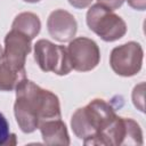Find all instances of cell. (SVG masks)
Listing matches in <instances>:
<instances>
[{
    "label": "cell",
    "instance_id": "6da1fadb",
    "mask_svg": "<svg viewBox=\"0 0 146 146\" xmlns=\"http://www.w3.org/2000/svg\"><path fill=\"white\" fill-rule=\"evenodd\" d=\"M14 114L19 129L31 133L52 119H60V104L58 97L33 81L24 79L16 87Z\"/></svg>",
    "mask_w": 146,
    "mask_h": 146
},
{
    "label": "cell",
    "instance_id": "7a4b0ae2",
    "mask_svg": "<svg viewBox=\"0 0 146 146\" xmlns=\"http://www.w3.org/2000/svg\"><path fill=\"white\" fill-rule=\"evenodd\" d=\"M115 108L100 98L92 99L86 106L78 108L71 119L74 135L84 145H99V140L116 119Z\"/></svg>",
    "mask_w": 146,
    "mask_h": 146
},
{
    "label": "cell",
    "instance_id": "3957f363",
    "mask_svg": "<svg viewBox=\"0 0 146 146\" xmlns=\"http://www.w3.org/2000/svg\"><path fill=\"white\" fill-rule=\"evenodd\" d=\"M86 21L88 27L106 42L116 41L127 33L125 22L100 3H95L88 9Z\"/></svg>",
    "mask_w": 146,
    "mask_h": 146
},
{
    "label": "cell",
    "instance_id": "277c9868",
    "mask_svg": "<svg viewBox=\"0 0 146 146\" xmlns=\"http://www.w3.org/2000/svg\"><path fill=\"white\" fill-rule=\"evenodd\" d=\"M34 59L43 72L66 75L72 71L67 48L55 44L49 40L40 39L34 44Z\"/></svg>",
    "mask_w": 146,
    "mask_h": 146
},
{
    "label": "cell",
    "instance_id": "5b68a950",
    "mask_svg": "<svg viewBox=\"0 0 146 146\" xmlns=\"http://www.w3.org/2000/svg\"><path fill=\"white\" fill-rule=\"evenodd\" d=\"M144 51L138 42L129 41L113 48L110 55V65L114 73L121 76H133L143 65Z\"/></svg>",
    "mask_w": 146,
    "mask_h": 146
},
{
    "label": "cell",
    "instance_id": "8992f818",
    "mask_svg": "<svg viewBox=\"0 0 146 146\" xmlns=\"http://www.w3.org/2000/svg\"><path fill=\"white\" fill-rule=\"evenodd\" d=\"M99 145H143V131L135 120L116 116L112 125L100 138Z\"/></svg>",
    "mask_w": 146,
    "mask_h": 146
},
{
    "label": "cell",
    "instance_id": "52a82bcc",
    "mask_svg": "<svg viewBox=\"0 0 146 146\" xmlns=\"http://www.w3.org/2000/svg\"><path fill=\"white\" fill-rule=\"evenodd\" d=\"M72 70L88 72L94 70L100 62V50L98 44L84 36L72 39L67 47Z\"/></svg>",
    "mask_w": 146,
    "mask_h": 146
},
{
    "label": "cell",
    "instance_id": "ba28073f",
    "mask_svg": "<svg viewBox=\"0 0 146 146\" xmlns=\"http://www.w3.org/2000/svg\"><path fill=\"white\" fill-rule=\"evenodd\" d=\"M32 39L26 34L17 31L10 30L5 36V49L2 58L17 70L25 68L26 56L32 49Z\"/></svg>",
    "mask_w": 146,
    "mask_h": 146
},
{
    "label": "cell",
    "instance_id": "9c48e42d",
    "mask_svg": "<svg viewBox=\"0 0 146 146\" xmlns=\"http://www.w3.org/2000/svg\"><path fill=\"white\" fill-rule=\"evenodd\" d=\"M47 29L52 39L58 42H70L78 31V23L74 16L64 9L51 11L47 19Z\"/></svg>",
    "mask_w": 146,
    "mask_h": 146
},
{
    "label": "cell",
    "instance_id": "30bf717a",
    "mask_svg": "<svg viewBox=\"0 0 146 146\" xmlns=\"http://www.w3.org/2000/svg\"><path fill=\"white\" fill-rule=\"evenodd\" d=\"M43 143L47 145H70V136L66 124L60 119H52L39 127Z\"/></svg>",
    "mask_w": 146,
    "mask_h": 146
},
{
    "label": "cell",
    "instance_id": "8fae6325",
    "mask_svg": "<svg viewBox=\"0 0 146 146\" xmlns=\"http://www.w3.org/2000/svg\"><path fill=\"white\" fill-rule=\"evenodd\" d=\"M26 79V71L17 70L7 63L3 58L0 59V91H11Z\"/></svg>",
    "mask_w": 146,
    "mask_h": 146
},
{
    "label": "cell",
    "instance_id": "7c38bea8",
    "mask_svg": "<svg viewBox=\"0 0 146 146\" xmlns=\"http://www.w3.org/2000/svg\"><path fill=\"white\" fill-rule=\"evenodd\" d=\"M11 29L26 34L29 38L33 40L41 30V22L40 18L34 13L24 11L15 17L11 24Z\"/></svg>",
    "mask_w": 146,
    "mask_h": 146
},
{
    "label": "cell",
    "instance_id": "4fadbf2b",
    "mask_svg": "<svg viewBox=\"0 0 146 146\" xmlns=\"http://www.w3.org/2000/svg\"><path fill=\"white\" fill-rule=\"evenodd\" d=\"M16 143V135L10 132L9 123L5 115L0 112V146H14Z\"/></svg>",
    "mask_w": 146,
    "mask_h": 146
},
{
    "label": "cell",
    "instance_id": "5bb4252c",
    "mask_svg": "<svg viewBox=\"0 0 146 146\" xmlns=\"http://www.w3.org/2000/svg\"><path fill=\"white\" fill-rule=\"evenodd\" d=\"M144 91H145V83L141 82L137 84L132 90V102L133 105L140 111L144 112Z\"/></svg>",
    "mask_w": 146,
    "mask_h": 146
},
{
    "label": "cell",
    "instance_id": "9a60e30c",
    "mask_svg": "<svg viewBox=\"0 0 146 146\" xmlns=\"http://www.w3.org/2000/svg\"><path fill=\"white\" fill-rule=\"evenodd\" d=\"M97 1H98V3L105 6L106 8H110L112 10L120 8L124 2V0H97Z\"/></svg>",
    "mask_w": 146,
    "mask_h": 146
},
{
    "label": "cell",
    "instance_id": "2e32d148",
    "mask_svg": "<svg viewBox=\"0 0 146 146\" xmlns=\"http://www.w3.org/2000/svg\"><path fill=\"white\" fill-rule=\"evenodd\" d=\"M128 5L136 10H145L146 9V0H127Z\"/></svg>",
    "mask_w": 146,
    "mask_h": 146
},
{
    "label": "cell",
    "instance_id": "e0dca14e",
    "mask_svg": "<svg viewBox=\"0 0 146 146\" xmlns=\"http://www.w3.org/2000/svg\"><path fill=\"white\" fill-rule=\"evenodd\" d=\"M70 5L73 6L74 8H78V9H83V8H87L91 5L92 0H68Z\"/></svg>",
    "mask_w": 146,
    "mask_h": 146
},
{
    "label": "cell",
    "instance_id": "ac0fdd59",
    "mask_svg": "<svg viewBox=\"0 0 146 146\" xmlns=\"http://www.w3.org/2000/svg\"><path fill=\"white\" fill-rule=\"evenodd\" d=\"M23 1L29 2V3H36V2H39V1H41V0H23Z\"/></svg>",
    "mask_w": 146,
    "mask_h": 146
},
{
    "label": "cell",
    "instance_id": "d6986e66",
    "mask_svg": "<svg viewBox=\"0 0 146 146\" xmlns=\"http://www.w3.org/2000/svg\"><path fill=\"white\" fill-rule=\"evenodd\" d=\"M2 56H3V49H2V47H1V44H0V59L2 58Z\"/></svg>",
    "mask_w": 146,
    "mask_h": 146
}]
</instances>
